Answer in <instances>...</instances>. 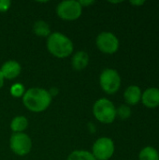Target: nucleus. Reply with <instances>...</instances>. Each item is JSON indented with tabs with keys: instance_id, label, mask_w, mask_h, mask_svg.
Masks as SVG:
<instances>
[{
	"instance_id": "nucleus-1",
	"label": "nucleus",
	"mask_w": 159,
	"mask_h": 160,
	"mask_svg": "<svg viewBox=\"0 0 159 160\" xmlns=\"http://www.w3.org/2000/svg\"><path fill=\"white\" fill-rule=\"evenodd\" d=\"M52 99L49 91L39 87L28 89L22 96L23 105L33 112H44L50 106Z\"/></svg>"
},
{
	"instance_id": "nucleus-2",
	"label": "nucleus",
	"mask_w": 159,
	"mask_h": 160,
	"mask_svg": "<svg viewBox=\"0 0 159 160\" xmlns=\"http://www.w3.org/2000/svg\"><path fill=\"white\" fill-rule=\"evenodd\" d=\"M49 52L58 58H66L73 52V43L66 35L55 32L51 34L47 39Z\"/></svg>"
},
{
	"instance_id": "nucleus-3",
	"label": "nucleus",
	"mask_w": 159,
	"mask_h": 160,
	"mask_svg": "<svg viewBox=\"0 0 159 160\" xmlns=\"http://www.w3.org/2000/svg\"><path fill=\"white\" fill-rule=\"evenodd\" d=\"M93 113L97 120L103 124H112L116 118V108L108 98L97 100L93 107Z\"/></svg>"
},
{
	"instance_id": "nucleus-4",
	"label": "nucleus",
	"mask_w": 159,
	"mask_h": 160,
	"mask_svg": "<svg viewBox=\"0 0 159 160\" xmlns=\"http://www.w3.org/2000/svg\"><path fill=\"white\" fill-rule=\"evenodd\" d=\"M99 83L106 94L113 95L117 93L121 87L120 74L113 68H106L99 76Z\"/></svg>"
},
{
	"instance_id": "nucleus-5",
	"label": "nucleus",
	"mask_w": 159,
	"mask_h": 160,
	"mask_svg": "<svg viewBox=\"0 0 159 160\" xmlns=\"http://www.w3.org/2000/svg\"><path fill=\"white\" fill-rule=\"evenodd\" d=\"M57 15L66 21H74L80 18L82 12V7L79 1L66 0L58 4L56 8Z\"/></svg>"
},
{
	"instance_id": "nucleus-6",
	"label": "nucleus",
	"mask_w": 159,
	"mask_h": 160,
	"mask_svg": "<svg viewBox=\"0 0 159 160\" xmlns=\"http://www.w3.org/2000/svg\"><path fill=\"white\" fill-rule=\"evenodd\" d=\"M115 146L111 138L102 137L97 139L93 145L92 155L97 160H109L114 154Z\"/></svg>"
},
{
	"instance_id": "nucleus-7",
	"label": "nucleus",
	"mask_w": 159,
	"mask_h": 160,
	"mask_svg": "<svg viewBox=\"0 0 159 160\" xmlns=\"http://www.w3.org/2000/svg\"><path fill=\"white\" fill-rule=\"evenodd\" d=\"M96 44L98 50L106 54L115 53L120 46L118 38L111 32L100 33L96 39Z\"/></svg>"
},
{
	"instance_id": "nucleus-8",
	"label": "nucleus",
	"mask_w": 159,
	"mask_h": 160,
	"mask_svg": "<svg viewBox=\"0 0 159 160\" xmlns=\"http://www.w3.org/2000/svg\"><path fill=\"white\" fill-rule=\"evenodd\" d=\"M9 146L12 152L18 156L27 155L32 148V141L25 133H14L9 140Z\"/></svg>"
},
{
	"instance_id": "nucleus-9",
	"label": "nucleus",
	"mask_w": 159,
	"mask_h": 160,
	"mask_svg": "<svg viewBox=\"0 0 159 160\" xmlns=\"http://www.w3.org/2000/svg\"><path fill=\"white\" fill-rule=\"evenodd\" d=\"M142 103L149 109H156L159 107V88L149 87L142 92Z\"/></svg>"
},
{
	"instance_id": "nucleus-10",
	"label": "nucleus",
	"mask_w": 159,
	"mask_h": 160,
	"mask_svg": "<svg viewBox=\"0 0 159 160\" xmlns=\"http://www.w3.org/2000/svg\"><path fill=\"white\" fill-rule=\"evenodd\" d=\"M0 71L4 79L12 80L20 75L22 71V67L18 62L14 60H8L3 64V66L0 68Z\"/></svg>"
},
{
	"instance_id": "nucleus-11",
	"label": "nucleus",
	"mask_w": 159,
	"mask_h": 160,
	"mask_svg": "<svg viewBox=\"0 0 159 160\" xmlns=\"http://www.w3.org/2000/svg\"><path fill=\"white\" fill-rule=\"evenodd\" d=\"M142 89L138 85H130L128 86L124 93V98L127 105H137L142 100Z\"/></svg>"
},
{
	"instance_id": "nucleus-12",
	"label": "nucleus",
	"mask_w": 159,
	"mask_h": 160,
	"mask_svg": "<svg viewBox=\"0 0 159 160\" xmlns=\"http://www.w3.org/2000/svg\"><path fill=\"white\" fill-rule=\"evenodd\" d=\"M89 64V55L83 51L77 52L72 57V67L75 70L84 69Z\"/></svg>"
},
{
	"instance_id": "nucleus-13",
	"label": "nucleus",
	"mask_w": 159,
	"mask_h": 160,
	"mask_svg": "<svg viewBox=\"0 0 159 160\" xmlns=\"http://www.w3.org/2000/svg\"><path fill=\"white\" fill-rule=\"evenodd\" d=\"M28 127V121L24 116H16L10 123L11 130L14 133H22Z\"/></svg>"
},
{
	"instance_id": "nucleus-14",
	"label": "nucleus",
	"mask_w": 159,
	"mask_h": 160,
	"mask_svg": "<svg viewBox=\"0 0 159 160\" xmlns=\"http://www.w3.org/2000/svg\"><path fill=\"white\" fill-rule=\"evenodd\" d=\"M33 31L34 33L38 36V37H42V38H48L51 35V28L50 25L42 20L37 21L33 26Z\"/></svg>"
},
{
	"instance_id": "nucleus-15",
	"label": "nucleus",
	"mask_w": 159,
	"mask_h": 160,
	"mask_svg": "<svg viewBox=\"0 0 159 160\" xmlns=\"http://www.w3.org/2000/svg\"><path fill=\"white\" fill-rule=\"evenodd\" d=\"M139 160H159L158 151L153 146H145L139 154Z\"/></svg>"
},
{
	"instance_id": "nucleus-16",
	"label": "nucleus",
	"mask_w": 159,
	"mask_h": 160,
	"mask_svg": "<svg viewBox=\"0 0 159 160\" xmlns=\"http://www.w3.org/2000/svg\"><path fill=\"white\" fill-rule=\"evenodd\" d=\"M67 160H97L94 156L92 155V153L88 152V151H84V150H78V151H74L72 152L68 158Z\"/></svg>"
},
{
	"instance_id": "nucleus-17",
	"label": "nucleus",
	"mask_w": 159,
	"mask_h": 160,
	"mask_svg": "<svg viewBox=\"0 0 159 160\" xmlns=\"http://www.w3.org/2000/svg\"><path fill=\"white\" fill-rule=\"evenodd\" d=\"M131 109L127 104H122L116 109V116H118L121 120H127L131 116Z\"/></svg>"
},
{
	"instance_id": "nucleus-18",
	"label": "nucleus",
	"mask_w": 159,
	"mask_h": 160,
	"mask_svg": "<svg viewBox=\"0 0 159 160\" xmlns=\"http://www.w3.org/2000/svg\"><path fill=\"white\" fill-rule=\"evenodd\" d=\"M24 93V86L21 83H15L10 87V94L14 98H22Z\"/></svg>"
},
{
	"instance_id": "nucleus-19",
	"label": "nucleus",
	"mask_w": 159,
	"mask_h": 160,
	"mask_svg": "<svg viewBox=\"0 0 159 160\" xmlns=\"http://www.w3.org/2000/svg\"><path fill=\"white\" fill-rule=\"evenodd\" d=\"M11 2L9 0H0V12H6L10 8Z\"/></svg>"
},
{
	"instance_id": "nucleus-20",
	"label": "nucleus",
	"mask_w": 159,
	"mask_h": 160,
	"mask_svg": "<svg viewBox=\"0 0 159 160\" xmlns=\"http://www.w3.org/2000/svg\"><path fill=\"white\" fill-rule=\"evenodd\" d=\"M132 6H135V7H141V6H142V5H144L145 4V1H143V0H139V1H130L129 2Z\"/></svg>"
},
{
	"instance_id": "nucleus-21",
	"label": "nucleus",
	"mask_w": 159,
	"mask_h": 160,
	"mask_svg": "<svg viewBox=\"0 0 159 160\" xmlns=\"http://www.w3.org/2000/svg\"><path fill=\"white\" fill-rule=\"evenodd\" d=\"M79 3H80V5L82 7V8H84V7H86V6H89V5H92L93 3H94V1H79Z\"/></svg>"
},
{
	"instance_id": "nucleus-22",
	"label": "nucleus",
	"mask_w": 159,
	"mask_h": 160,
	"mask_svg": "<svg viewBox=\"0 0 159 160\" xmlns=\"http://www.w3.org/2000/svg\"><path fill=\"white\" fill-rule=\"evenodd\" d=\"M4 77H3V75H2V73H1V71H0V88L3 86V84H4Z\"/></svg>"
}]
</instances>
